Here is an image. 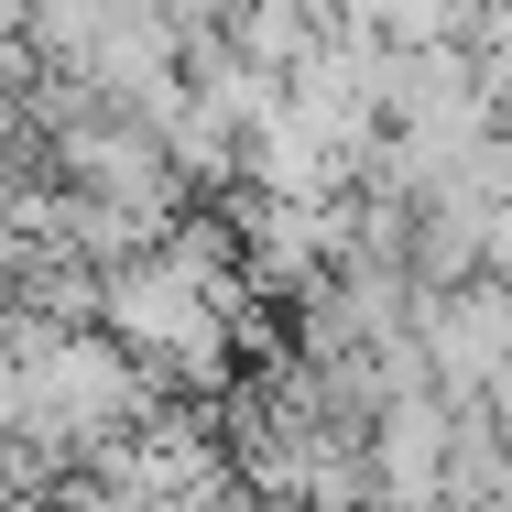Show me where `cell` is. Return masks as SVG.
Listing matches in <instances>:
<instances>
[{"instance_id":"obj_1","label":"cell","mask_w":512,"mask_h":512,"mask_svg":"<svg viewBox=\"0 0 512 512\" xmlns=\"http://www.w3.org/2000/svg\"><path fill=\"white\" fill-rule=\"evenodd\" d=\"M414 338H425V360H436V393H458V404H491V382L512 371V284H436L425 306H414Z\"/></svg>"},{"instance_id":"obj_2","label":"cell","mask_w":512,"mask_h":512,"mask_svg":"<svg viewBox=\"0 0 512 512\" xmlns=\"http://www.w3.org/2000/svg\"><path fill=\"white\" fill-rule=\"evenodd\" d=\"M164 11H175V22H186V33H218V22H229V11H240V0H164Z\"/></svg>"},{"instance_id":"obj_3","label":"cell","mask_w":512,"mask_h":512,"mask_svg":"<svg viewBox=\"0 0 512 512\" xmlns=\"http://www.w3.org/2000/svg\"><path fill=\"white\" fill-rule=\"evenodd\" d=\"M491 284H512V207L491 218Z\"/></svg>"}]
</instances>
